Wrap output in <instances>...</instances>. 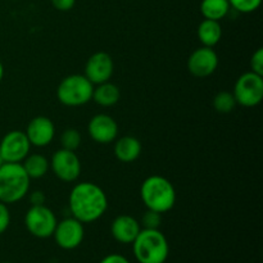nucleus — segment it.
Masks as SVG:
<instances>
[{"label":"nucleus","instance_id":"obj_1","mask_svg":"<svg viewBox=\"0 0 263 263\" xmlns=\"http://www.w3.org/2000/svg\"><path fill=\"white\" fill-rule=\"evenodd\" d=\"M72 217L80 222L92 223L100 220L108 210V197L104 190L91 181H82L72 187L68 197Z\"/></svg>","mask_w":263,"mask_h":263},{"label":"nucleus","instance_id":"obj_2","mask_svg":"<svg viewBox=\"0 0 263 263\" xmlns=\"http://www.w3.org/2000/svg\"><path fill=\"white\" fill-rule=\"evenodd\" d=\"M140 198L146 210L163 215L175 207L177 195L175 186L168 179L161 175H152L141 182Z\"/></svg>","mask_w":263,"mask_h":263},{"label":"nucleus","instance_id":"obj_3","mask_svg":"<svg viewBox=\"0 0 263 263\" xmlns=\"http://www.w3.org/2000/svg\"><path fill=\"white\" fill-rule=\"evenodd\" d=\"M131 246L139 263H166L168 259V240L159 229H141Z\"/></svg>","mask_w":263,"mask_h":263},{"label":"nucleus","instance_id":"obj_4","mask_svg":"<svg viewBox=\"0 0 263 263\" xmlns=\"http://www.w3.org/2000/svg\"><path fill=\"white\" fill-rule=\"evenodd\" d=\"M31 179L21 163H3L0 167V202L14 204L30 192Z\"/></svg>","mask_w":263,"mask_h":263},{"label":"nucleus","instance_id":"obj_5","mask_svg":"<svg viewBox=\"0 0 263 263\" xmlns=\"http://www.w3.org/2000/svg\"><path fill=\"white\" fill-rule=\"evenodd\" d=\"M94 85L85 74H68L61 80L57 87V98L61 104L69 108L82 107L92 100Z\"/></svg>","mask_w":263,"mask_h":263},{"label":"nucleus","instance_id":"obj_6","mask_svg":"<svg viewBox=\"0 0 263 263\" xmlns=\"http://www.w3.org/2000/svg\"><path fill=\"white\" fill-rule=\"evenodd\" d=\"M233 95L236 104L246 108H254L263 99V76L248 71L238 77Z\"/></svg>","mask_w":263,"mask_h":263},{"label":"nucleus","instance_id":"obj_7","mask_svg":"<svg viewBox=\"0 0 263 263\" xmlns=\"http://www.w3.org/2000/svg\"><path fill=\"white\" fill-rule=\"evenodd\" d=\"M58 223L57 216L49 207L31 205L25 215V226L28 233L37 239H48L53 236Z\"/></svg>","mask_w":263,"mask_h":263},{"label":"nucleus","instance_id":"obj_8","mask_svg":"<svg viewBox=\"0 0 263 263\" xmlns=\"http://www.w3.org/2000/svg\"><path fill=\"white\" fill-rule=\"evenodd\" d=\"M50 170L61 181L74 182L81 175V161L76 152L61 148L51 156Z\"/></svg>","mask_w":263,"mask_h":263},{"label":"nucleus","instance_id":"obj_9","mask_svg":"<svg viewBox=\"0 0 263 263\" xmlns=\"http://www.w3.org/2000/svg\"><path fill=\"white\" fill-rule=\"evenodd\" d=\"M31 144L25 131L12 130L0 141V156L5 163H22L30 154Z\"/></svg>","mask_w":263,"mask_h":263},{"label":"nucleus","instance_id":"obj_10","mask_svg":"<svg viewBox=\"0 0 263 263\" xmlns=\"http://www.w3.org/2000/svg\"><path fill=\"white\" fill-rule=\"evenodd\" d=\"M53 238L57 246L64 251H73L79 248L85 238L84 223L80 222L74 217H66L58 221Z\"/></svg>","mask_w":263,"mask_h":263},{"label":"nucleus","instance_id":"obj_11","mask_svg":"<svg viewBox=\"0 0 263 263\" xmlns=\"http://www.w3.org/2000/svg\"><path fill=\"white\" fill-rule=\"evenodd\" d=\"M187 71L198 79H205L216 72L218 67V55L213 48L200 46L189 55L186 62Z\"/></svg>","mask_w":263,"mask_h":263},{"label":"nucleus","instance_id":"obj_12","mask_svg":"<svg viewBox=\"0 0 263 263\" xmlns=\"http://www.w3.org/2000/svg\"><path fill=\"white\" fill-rule=\"evenodd\" d=\"M115 72V62L105 51H97L89 57L85 63L84 74L92 85H99L112 79Z\"/></svg>","mask_w":263,"mask_h":263},{"label":"nucleus","instance_id":"obj_13","mask_svg":"<svg viewBox=\"0 0 263 263\" xmlns=\"http://www.w3.org/2000/svg\"><path fill=\"white\" fill-rule=\"evenodd\" d=\"M89 135L95 143L107 145L115 143L118 138V123L112 116L105 113H98L92 116L91 120L87 123Z\"/></svg>","mask_w":263,"mask_h":263},{"label":"nucleus","instance_id":"obj_14","mask_svg":"<svg viewBox=\"0 0 263 263\" xmlns=\"http://www.w3.org/2000/svg\"><path fill=\"white\" fill-rule=\"evenodd\" d=\"M31 146L44 148L48 146L55 138V126L46 116H36L30 122L25 131Z\"/></svg>","mask_w":263,"mask_h":263},{"label":"nucleus","instance_id":"obj_15","mask_svg":"<svg viewBox=\"0 0 263 263\" xmlns=\"http://www.w3.org/2000/svg\"><path fill=\"white\" fill-rule=\"evenodd\" d=\"M140 221L130 215H120L110 223V234L117 243L133 244L140 233Z\"/></svg>","mask_w":263,"mask_h":263},{"label":"nucleus","instance_id":"obj_16","mask_svg":"<svg viewBox=\"0 0 263 263\" xmlns=\"http://www.w3.org/2000/svg\"><path fill=\"white\" fill-rule=\"evenodd\" d=\"M141 143L138 138L131 135L117 138L115 140L113 153L115 157L122 163H133L140 157Z\"/></svg>","mask_w":263,"mask_h":263},{"label":"nucleus","instance_id":"obj_17","mask_svg":"<svg viewBox=\"0 0 263 263\" xmlns=\"http://www.w3.org/2000/svg\"><path fill=\"white\" fill-rule=\"evenodd\" d=\"M197 37L202 46L215 48L222 39V27L218 21L203 20L197 28Z\"/></svg>","mask_w":263,"mask_h":263},{"label":"nucleus","instance_id":"obj_18","mask_svg":"<svg viewBox=\"0 0 263 263\" xmlns=\"http://www.w3.org/2000/svg\"><path fill=\"white\" fill-rule=\"evenodd\" d=\"M121 99V90L113 82L107 81L95 85L92 91V100L103 108H110L117 104Z\"/></svg>","mask_w":263,"mask_h":263},{"label":"nucleus","instance_id":"obj_19","mask_svg":"<svg viewBox=\"0 0 263 263\" xmlns=\"http://www.w3.org/2000/svg\"><path fill=\"white\" fill-rule=\"evenodd\" d=\"M21 164L31 180L41 179L50 170V161L40 153L28 154Z\"/></svg>","mask_w":263,"mask_h":263},{"label":"nucleus","instance_id":"obj_20","mask_svg":"<svg viewBox=\"0 0 263 263\" xmlns=\"http://www.w3.org/2000/svg\"><path fill=\"white\" fill-rule=\"evenodd\" d=\"M231 7L229 0H202L200 2V13L204 20L218 21L226 17Z\"/></svg>","mask_w":263,"mask_h":263},{"label":"nucleus","instance_id":"obj_21","mask_svg":"<svg viewBox=\"0 0 263 263\" xmlns=\"http://www.w3.org/2000/svg\"><path fill=\"white\" fill-rule=\"evenodd\" d=\"M212 105L216 109V112L221 113V115H229V113L233 112L235 109L236 100L234 98L233 92L231 91H218L215 95L212 100Z\"/></svg>","mask_w":263,"mask_h":263},{"label":"nucleus","instance_id":"obj_22","mask_svg":"<svg viewBox=\"0 0 263 263\" xmlns=\"http://www.w3.org/2000/svg\"><path fill=\"white\" fill-rule=\"evenodd\" d=\"M81 134L76 128H66L61 135V145L63 149L67 151L76 152L81 145Z\"/></svg>","mask_w":263,"mask_h":263},{"label":"nucleus","instance_id":"obj_23","mask_svg":"<svg viewBox=\"0 0 263 263\" xmlns=\"http://www.w3.org/2000/svg\"><path fill=\"white\" fill-rule=\"evenodd\" d=\"M230 7L239 13H253L261 7L262 0H229Z\"/></svg>","mask_w":263,"mask_h":263},{"label":"nucleus","instance_id":"obj_24","mask_svg":"<svg viewBox=\"0 0 263 263\" xmlns=\"http://www.w3.org/2000/svg\"><path fill=\"white\" fill-rule=\"evenodd\" d=\"M162 223V215L156 211L146 210L140 221L141 229H159Z\"/></svg>","mask_w":263,"mask_h":263},{"label":"nucleus","instance_id":"obj_25","mask_svg":"<svg viewBox=\"0 0 263 263\" xmlns=\"http://www.w3.org/2000/svg\"><path fill=\"white\" fill-rule=\"evenodd\" d=\"M251 71L263 76V49L258 48L251 58Z\"/></svg>","mask_w":263,"mask_h":263},{"label":"nucleus","instance_id":"obj_26","mask_svg":"<svg viewBox=\"0 0 263 263\" xmlns=\"http://www.w3.org/2000/svg\"><path fill=\"white\" fill-rule=\"evenodd\" d=\"M10 220H12V217H10L9 208L7 204L0 202V235L9 229Z\"/></svg>","mask_w":263,"mask_h":263},{"label":"nucleus","instance_id":"obj_27","mask_svg":"<svg viewBox=\"0 0 263 263\" xmlns=\"http://www.w3.org/2000/svg\"><path fill=\"white\" fill-rule=\"evenodd\" d=\"M51 5L59 12H68L76 4V0H50Z\"/></svg>","mask_w":263,"mask_h":263},{"label":"nucleus","instance_id":"obj_28","mask_svg":"<svg viewBox=\"0 0 263 263\" xmlns=\"http://www.w3.org/2000/svg\"><path fill=\"white\" fill-rule=\"evenodd\" d=\"M28 199H30L31 205H44L46 202L45 194L41 190H35V192L31 193Z\"/></svg>","mask_w":263,"mask_h":263},{"label":"nucleus","instance_id":"obj_29","mask_svg":"<svg viewBox=\"0 0 263 263\" xmlns=\"http://www.w3.org/2000/svg\"><path fill=\"white\" fill-rule=\"evenodd\" d=\"M100 263H131V262L127 257L122 256V254L110 253L108 254V256H105L104 258L100 261Z\"/></svg>","mask_w":263,"mask_h":263},{"label":"nucleus","instance_id":"obj_30","mask_svg":"<svg viewBox=\"0 0 263 263\" xmlns=\"http://www.w3.org/2000/svg\"><path fill=\"white\" fill-rule=\"evenodd\" d=\"M3 79H4V66H3L2 61H0V82L3 81Z\"/></svg>","mask_w":263,"mask_h":263},{"label":"nucleus","instance_id":"obj_31","mask_svg":"<svg viewBox=\"0 0 263 263\" xmlns=\"http://www.w3.org/2000/svg\"><path fill=\"white\" fill-rule=\"evenodd\" d=\"M3 163H4V161H3L2 156H0V167H2V166H3Z\"/></svg>","mask_w":263,"mask_h":263},{"label":"nucleus","instance_id":"obj_32","mask_svg":"<svg viewBox=\"0 0 263 263\" xmlns=\"http://www.w3.org/2000/svg\"><path fill=\"white\" fill-rule=\"evenodd\" d=\"M3 263H12V262H3Z\"/></svg>","mask_w":263,"mask_h":263}]
</instances>
